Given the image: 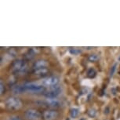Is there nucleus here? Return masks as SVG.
I'll return each mask as SVG.
<instances>
[{"label":"nucleus","instance_id":"nucleus-1","mask_svg":"<svg viewBox=\"0 0 120 120\" xmlns=\"http://www.w3.org/2000/svg\"><path fill=\"white\" fill-rule=\"evenodd\" d=\"M24 91L30 92L32 94H39L44 91V86L42 84L35 82H27L24 84Z\"/></svg>","mask_w":120,"mask_h":120},{"label":"nucleus","instance_id":"nucleus-2","mask_svg":"<svg viewBox=\"0 0 120 120\" xmlns=\"http://www.w3.org/2000/svg\"><path fill=\"white\" fill-rule=\"evenodd\" d=\"M6 105L10 109L17 110V109H19V108L21 107L22 104H21V101H20L17 97H12L6 100Z\"/></svg>","mask_w":120,"mask_h":120},{"label":"nucleus","instance_id":"nucleus-3","mask_svg":"<svg viewBox=\"0 0 120 120\" xmlns=\"http://www.w3.org/2000/svg\"><path fill=\"white\" fill-rule=\"evenodd\" d=\"M58 82L59 80L56 77H47L42 79L41 84L46 87H56Z\"/></svg>","mask_w":120,"mask_h":120},{"label":"nucleus","instance_id":"nucleus-4","mask_svg":"<svg viewBox=\"0 0 120 120\" xmlns=\"http://www.w3.org/2000/svg\"><path fill=\"white\" fill-rule=\"evenodd\" d=\"M25 117L28 120H40L41 114L36 110L29 109L25 112Z\"/></svg>","mask_w":120,"mask_h":120},{"label":"nucleus","instance_id":"nucleus-5","mask_svg":"<svg viewBox=\"0 0 120 120\" xmlns=\"http://www.w3.org/2000/svg\"><path fill=\"white\" fill-rule=\"evenodd\" d=\"M60 89L57 86L54 87L53 89H52L51 90H49L46 94V97H48V99H53V98H56V97L60 94Z\"/></svg>","mask_w":120,"mask_h":120},{"label":"nucleus","instance_id":"nucleus-6","mask_svg":"<svg viewBox=\"0 0 120 120\" xmlns=\"http://www.w3.org/2000/svg\"><path fill=\"white\" fill-rule=\"evenodd\" d=\"M57 116V113L55 111H46L44 113L43 117L46 120H53Z\"/></svg>","mask_w":120,"mask_h":120},{"label":"nucleus","instance_id":"nucleus-7","mask_svg":"<svg viewBox=\"0 0 120 120\" xmlns=\"http://www.w3.org/2000/svg\"><path fill=\"white\" fill-rule=\"evenodd\" d=\"M35 66L36 68V69L38 68H45V67L47 66V63L45 60H38L35 63Z\"/></svg>","mask_w":120,"mask_h":120},{"label":"nucleus","instance_id":"nucleus-8","mask_svg":"<svg viewBox=\"0 0 120 120\" xmlns=\"http://www.w3.org/2000/svg\"><path fill=\"white\" fill-rule=\"evenodd\" d=\"M47 103L49 106H53V107H57L59 105V101L56 98L47 99Z\"/></svg>","mask_w":120,"mask_h":120},{"label":"nucleus","instance_id":"nucleus-9","mask_svg":"<svg viewBox=\"0 0 120 120\" xmlns=\"http://www.w3.org/2000/svg\"><path fill=\"white\" fill-rule=\"evenodd\" d=\"M79 114V110L78 109V108H73V109L71 110V117L75 118V117L78 116Z\"/></svg>","mask_w":120,"mask_h":120},{"label":"nucleus","instance_id":"nucleus-10","mask_svg":"<svg viewBox=\"0 0 120 120\" xmlns=\"http://www.w3.org/2000/svg\"><path fill=\"white\" fill-rule=\"evenodd\" d=\"M46 71H47V70L46 68H38V69H36L35 74L36 75H42V74L46 73Z\"/></svg>","mask_w":120,"mask_h":120},{"label":"nucleus","instance_id":"nucleus-11","mask_svg":"<svg viewBox=\"0 0 120 120\" xmlns=\"http://www.w3.org/2000/svg\"><path fill=\"white\" fill-rule=\"evenodd\" d=\"M7 120H21L18 116H10L9 117Z\"/></svg>","mask_w":120,"mask_h":120},{"label":"nucleus","instance_id":"nucleus-12","mask_svg":"<svg viewBox=\"0 0 120 120\" xmlns=\"http://www.w3.org/2000/svg\"><path fill=\"white\" fill-rule=\"evenodd\" d=\"M0 84H1V94H2L3 93V81H1Z\"/></svg>","mask_w":120,"mask_h":120}]
</instances>
